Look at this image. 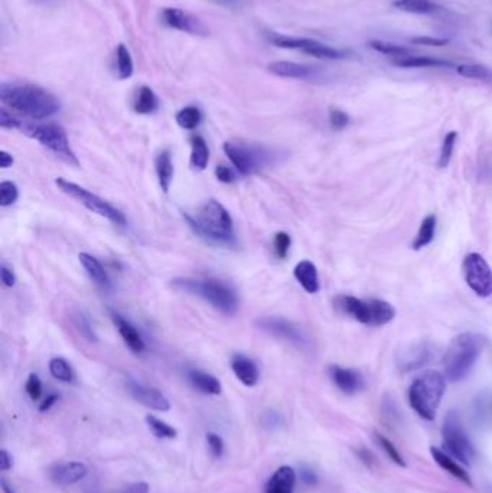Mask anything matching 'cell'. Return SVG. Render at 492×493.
Listing matches in <instances>:
<instances>
[{
	"label": "cell",
	"mask_w": 492,
	"mask_h": 493,
	"mask_svg": "<svg viewBox=\"0 0 492 493\" xmlns=\"http://www.w3.org/2000/svg\"><path fill=\"white\" fill-rule=\"evenodd\" d=\"M0 100L10 110L32 120H45L61 110V104L47 89L26 83H2Z\"/></svg>",
	"instance_id": "1"
},
{
	"label": "cell",
	"mask_w": 492,
	"mask_h": 493,
	"mask_svg": "<svg viewBox=\"0 0 492 493\" xmlns=\"http://www.w3.org/2000/svg\"><path fill=\"white\" fill-rule=\"evenodd\" d=\"M188 226L197 235L213 244L234 245L235 232L233 218L218 201H206L195 215L184 214Z\"/></svg>",
	"instance_id": "2"
},
{
	"label": "cell",
	"mask_w": 492,
	"mask_h": 493,
	"mask_svg": "<svg viewBox=\"0 0 492 493\" xmlns=\"http://www.w3.org/2000/svg\"><path fill=\"white\" fill-rule=\"evenodd\" d=\"M485 338L473 332L460 333L452 339L443 356L446 377L451 381L464 380L484 349Z\"/></svg>",
	"instance_id": "3"
},
{
	"label": "cell",
	"mask_w": 492,
	"mask_h": 493,
	"mask_svg": "<svg viewBox=\"0 0 492 493\" xmlns=\"http://www.w3.org/2000/svg\"><path fill=\"white\" fill-rule=\"evenodd\" d=\"M172 286L179 292H186L204 298L218 311L233 316L238 309V297L235 290L226 281L218 278H175Z\"/></svg>",
	"instance_id": "4"
},
{
	"label": "cell",
	"mask_w": 492,
	"mask_h": 493,
	"mask_svg": "<svg viewBox=\"0 0 492 493\" xmlns=\"http://www.w3.org/2000/svg\"><path fill=\"white\" fill-rule=\"evenodd\" d=\"M446 391L443 373L439 371H426L413 380L409 386V402L411 408L427 421H434L442 398Z\"/></svg>",
	"instance_id": "5"
},
{
	"label": "cell",
	"mask_w": 492,
	"mask_h": 493,
	"mask_svg": "<svg viewBox=\"0 0 492 493\" xmlns=\"http://www.w3.org/2000/svg\"><path fill=\"white\" fill-rule=\"evenodd\" d=\"M335 306L341 313L368 326H384L396 316V309L389 302L378 298L361 300L354 296L339 294L335 298Z\"/></svg>",
	"instance_id": "6"
},
{
	"label": "cell",
	"mask_w": 492,
	"mask_h": 493,
	"mask_svg": "<svg viewBox=\"0 0 492 493\" xmlns=\"http://www.w3.org/2000/svg\"><path fill=\"white\" fill-rule=\"evenodd\" d=\"M224 152L234 164V168L244 176L256 173L275 160V153L260 144L227 142Z\"/></svg>",
	"instance_id": "7"
},
{
	"label": "cell",
	"mask_w": 492,
	"mask_h": 493,
	"mask_svg": "<svg viewBox=\"0 0 492 493\" xmlns=\"http://www.w3.org/2000/svg\"><path fill=\"white\" fill-rule=\"evenodd\" d=\"M442 437L443 449L447 454L452 456L455 460L464 463V465H472L476 457V452L458 413L449 411L446 414L442 427Z\"/></svg>",
	"instance_id": "8"
},
{
	"label": "cell",
	"mask_w": 492,
	"mask_h": 493,
	"mask_svg": "<svg viewBox=\"0 0 492 493\" xmlns=\"http://www.w3.org/2000/svg\"><path fill=\"white\" fill-rule=\"evenodd\" d=\"M29 138L39 142L43 147H47L50 152L56 155L59 159L72 164V166H78L80 162L71 149L69 140L65 130L54 123L47 124H22L21 129Z\"/></svg>",
	"instance_id": "9"
},
{
	"label": "cell",
	"mask_w": 492,
	"mask_h": 493,
	"mask_svg": "<svg viewBox=\"0 0 492 493\" xmlns=\"http://www.w3.org/2000/svg\"><path fill=\"white\" fill-rule=\"evenodd\" d=\"M55 185L58 186L59 190L64 192L65 195H68L72 199L78 201L87 209H89L92 212H94V214H97L100 217L107 218L110 222L116 223V226L125 227L127 223V219L123 215V212H120L111 204H109L107 201H104L103 198L97 197L96 193L89 192L88 189H85V188H83V186H80L77 184H74V182H69L64 177H56L55 179Z\"/></svg>",
	"instance_id": "10"
},
{
	"label": "cell",
	"mask_w": 492,
	"mask_h": 493,
	"mask_svg": "<svg viewBox=\"0 0 492 493\" xmlns=\"http://www.w3.org/2000/svg\"><path fill=\"white\" fill-rule=\"evenodd\" d=\"M467 285L480 297L492 294V270L486 260L478 252H471L462 263Z\"/></svg>",
	"instance_id": "11"
},
{
	"label": "cell",
	"mask_w": 492,
	"mask_h": 493,
	"mask_svg": "<svg viewBox=\"0 0 492 493\" xmlns=\"http://www.w3.org/2000/svg\"><path fill=\"white\" fill-rule=\"evenodd\" d=\"M257 326L261 329V331L270 333L276 338H280L283 340H286L297 348L305 349L309 347V339L303 333L302 329L288 319L267 316V318L259 319Z\"/></svg>",
	"instance_id": "12"
},
{
	"label": "cell",
	"mask_w": 492,
	"mask_h": 493,
	"mask_svg": "<svg viewBox=\"0 0 492 493\" xmlns=\"http://www.w3.org/2000/svg\"><path fill=\"white\" fill-rule=\"evenodd\" d=\"M436 347L430 342H417L397 353V366L401 372L420 369L436 360Z\"/></svg>",
	"instance_id": "13"
},
{
	"label": "cell",
	"mask_w": 492,
	"mask_h": 493,
	"mask_svg": "<svg viewBox=\"0 0 492 493\" xmlns=\"http://www.w3.org/2000/svg\"><path fill=\"white\" fill-rule=\"evenodd\" d=\"M162 21L165 22L169 28L176 29V31H181L189 35L195 36H206L210 34L208 28L193 14L178 9V8H167L162 12Z\"/></svg>",
	"instance_id": "14"
},
{
	"label": "cell",
	"mask_w": 492,
	"mask_h": 493,
	"mask_svg": "<svg viewBox=\"0 0 492 493\" xmlns=\"http://www.w3.org/2000/svg\"><path fill=\"white\" fill-rule=\"evenodd\" d=\"M330 375L339 390L348 395H354L356 393L363 391L365 386L364 377L356 369L344 368L339 365H331Z\"/></svg>",
	"instance_id": "15"
},
{
	"label": "cell",
	"mask_w": 492,
	"mask_h": 493,
	"mask_svg": "<svg viewBox=\"0 0 492 493\" xmlns=\"http://www.w3.org/2000/svg\"><path fill=\"white\" fill-rule=\"evenodd\" d=\"M129 393L134 399L139 401L142 406L147 408L162 413L171 410L169 399L162 393L155 390V388H149L136 382H129Z\"/></svg>",
	"instance_id": "16"
},
{
	"label": "cell",
	"mask_w": 492,
	"mask_h": 493,
	"mask_svg": "<svg viewBox=\"0 0 492 493\" xmlns=\"http://www.w3.org/2000/svg\"><path fill=\"white\" fill-rule=\"evenodd\" d=\"M267 69L277 77L295 80H313L319 74V69L315 67L297 64L293 61H275L267 65Z\"/></svg>",
	"instance_id": "17"
},
{
	"label": "cell",
	"mask_w": 492,
	"mask_h": 493,
	"mask_svg": "<svg viewBox=\"0 0 492 493\" xmlns=\"http://www.w3.org/2000/svg\"><path fill=\"white\" fill-rule=\"evenodd\" d=\"M87 466L81 461H68L59 463L50 470L52 482L58 485H72L83 481L87 476Z\"/></svg>",
	"instance_id": "18"
},
{
	"label": "cell",
	"mask_w": 492,
	"mask_h": 493,
	"mask_svg": "<svg viewBox=\"0 0 492 493\" xmlns=\"http://www.w3.org/2000/svg\"><path fill=\"white\" fill-rule=\"evenodd\" d=\"M110 316H111L113 323L117 327L118 333H120V336L123 338L125 343L127 345V348L134 353H142L146 349V345H145L140 333L136 331V327H134L131 323H129L122 315H118L117 311L111 310Z\"/></svg>",
	"instance_id": "19"
},
{
	"label": "cell",
	"mask_w": 492,
	"mask_h": 493,
	"mask_svg": "<svg viewBox=\"0 0 492 493\" xmlns=\"http://www.w3.org/2000/svg\"><path fill=\"white\" fill-rule=\"evenodd\" d=\"M231 369L242 384L246 386H255L259 382V368L246 355H234L231 360Z\"/></svg>",
	"instance_id": "20"
},
{
	"label": "cell",
	"mask_w": 492,
	"mask_h": 493,
	"mask_svg": "<svg viewBox=\"0 0 492 493\" xmlns=\"http://www.w3.org/2000/svg\"><path fill=\"white\" fill-rule=\"evenodd\" d=\"M430 454L445 472H447L451 476L456 477V479L460 481L462 483L469 485V486L472 485V479H471L469 473L459 465L458 460H455L452 456L447 454L445 450H440V449H438V447L431 446L430 447Z\"/></svg>",
	"instance_id": "21"
},
{
	"label": "cell",
	"mask_w": 492,
	"mask_h": 493,
	"mask_svg": "<svg viewBox=\"0 0 492 493\" xmlns=\"http://www.w3.org/2000/svg\"><path fill=\"white\" fill-rule=\"evenodd\" d=\"M296 472L290 466L279 468L266 485V493H293Z\"/></svg>",
	"instance_id": "22"
},
{
	"label": "cell",
	"mask_w": 492,
	"mask_h": 493,
	"mask_svg": "<svg viewBox=\"0 0 492 493\" xmlns=\"http://www.w3.org/2000/svg\"><path fill=\"white\" fill-rule=\"evenodd\" d=\"M295 278L299 281V285L310 294L319 292V277L317 265L309 260H303L297 263L293 270Z\"/></svg>",
	"instance_id": "23"
},
{
	"label": "cell",
	"mask_w": 492,
	"mask_h": 493,
	"mask_svg": "<svg viewBox=\"0 0 492 493\" xmlns=\"http://www.w3.org/2000/svg\"><path fill=\"white\" fill-rule=\"evenodd\" d=\"M78 259L81 265L84 267V270L89 276V278H92L97 286H100L104 290H109L111 287V281L109 278L107 272L104 270V267L96 257L89 256L87 252H81Z\"/></svg>",
	"instance_id": "24"
},
{
	"label": "cell",
	"mask_w": 492,
	"mask_h": 493,
	"mask_svg": "<svg viewBox=\"0 0 492 493\" xmlns=\"http://www.w3.org/2000/svg\"><path fill=\"white\" fill-rule=\"evenodd\" d=\"M188 380L193 388L198 391L208 394V395H220L221 394V384L220 381L200 369H191L188 371Z\"/></svg>",
	"instance_id": "25"
},
{
	"label": "cell",
	"mask_w": 492,
	"mask_h": 493,
	"mask_svg": "<svg viewBox=\"0 0 492 493\" xmlns=\"http://www.w3.org/2000/svg\"><path fill=\"white\" fill-rule=\"evenodd\" d=\"M156 175L163 192H168L173 179V162L169 151H162L156 157Z\"/></svg>",
	"instance_id": "26"
},
{
	"label": "cell",
	"mask_w": 492,
	"mask_h": 493,
	"mask_svg": "<svg viewBox=\"0 0 492 493\" xmlns=\"http://www.w3.org/2000/svg\"><path fill=\"white\" fill-rule=\"evenodd\" d=\"M393 64L400 68H438V67H452L451 63L443 61V59L431 58V56H398L396 58Z\"/></svg>",
	"instance_id": "27"
},
{
	"label": "cell",
	"mask_w": 492,
	"mask_h": 493,
	"mask_svg": "<svg viewBox=\"0 0 492 493\" xmlns=\"http://www.w3.org/2000/svg\"><path fill=\"white\" fill-rule=\"evenodd\" d=\"M436 222H438V218L434 214L427 215L422 221V226H420L419 231H417V235H416L414 241L411 244L413 250H416V251L422 250V248L427 247L431 241H434L435 232H436Z\"/></svg>",
	"instance_id": "28"
},
{
	"label": "cell",
	"mask_w": 492,
	"mask_h": 493,
	"mask_svg": "<svg viewBox=\"0 0 492 493\" xmlns=\"http://www.w3.org/2000/svg\"><path fill=\"white\" fill-rule=\"evenodd\" d=\"M191 164L193 169L204 171L210 160V151H208L206 142L201 136H192L191 138Z\"/></svg>",
	"instance_id": "29"
},
{
	"label": "cell",
	"mask_w": 492,
	"mask_h": 493,
	"mask_svg": "<svg viewBox=\"0 0 492 493\" xmlns=\"http://www.w3.org/2000/svg\"><path fill=\"white\" fill-rule=\"evenodd\" d=\"M159 107V100L151 87L143 85L139 89L136 101H134V111L138 114H152Z\"/></svg>",
	"instance_id": "30"
},
{
	"label": "cell",
	"mask_w": 492,
	"mask_h": 493,
	"mask_svg": "<svg viewBox=\"0 0 492 493\" xmlns=\"http://www.w3.org/2000/svg\"><path fill=\"white\" fill-rule=\"evenodd\" d=\"M116 65H117V77L120 80H129L133 76L134 65L130 51L126 45L120 43L116 51Z\"/></svg>",
	"instance_id": "31"
},
{
	"label": "cell",
	"mask_w": 492,
	"mask_h": 493,
	"mask_svg": "<svg viewBox=\"0 0 492 493\" xmlns=\"http://www.w3.org/2000/svg\"><path fill=\"white\" fill-rule=\"evenodd\" d=\"M267 39H268V42L273 43L275 47H279L283 50H299V51H303L310 42V39H308V38L288 36L283 34H276V32L267 34Z\"/></svg>",
	"instance_id": "32"
},
{
	"label": "cell",
	"mask_w": 492,
	"mask_h": 493,
	"mask_svg": "<svg viewBox=\"0 0 492 493\" xmlns=\"http://www.w3.org/2000/svg\"><path fill=\"white\" fill-rule=\"evenodd\" d=\"M176 123L185 130H195L202 122V113L195 106H188L176 113Z\"/></svg>",
	"instance_id": "33"
},
{
	"label": "cell",
	"mask_w": 492,
	"mask_h": 493,
	"mask_svg": "<svg viewBox=\"0 0 492 493\" xmlns=\"http://www.w3.org/2000/svg\"><path fill=\"white\" fill-rule=\"evenodd\" d=\"M302 52H305L310 56L319 58V59H341L345 56V52L328 47V45H323L318 41H313V39H310L309 45Z\"/></svg>",
	"instance_id": "34"
},
{
	"label": "cell",
	"mask_w": 492,
	"mask_h": 493,
	"mask_svg": "<svg viewBox=\"0 0 492 493\" xmlns=\"http://www.w3.org/2000/svg\"><path fill=\"white\" fill-rule=\"evenodd\" d=\"M394 8L407 13H430L436 9L430 0H393Z\"/></svg>",
	"instance_id": "35"
},
{
	"label": "cell",
	"mask_w": 492,
	"mask_h": 493,
	"mask_svg": "<svg viewBox=\"0 0 492 493\" xmlns=\"http://www.w3.org/2000/svg\"><path fill=\"white\" fill-rule=\"evenodd\" d=\"M50 372L51 375L63 382H72L74 381V371L69 364L64 358H52L50 361Z\"/></svg>",
	"instance_id": "36"
},
{
	"label": "cell",
	"mask_w": 492,
	"mask_h": 493,
	"mask_svg": "<svg viewBox=\"0 0 492 493\" xmlns=\"http://www.w3.org/2000/svg\"><path fill=\"white\" fill-rule=\"evenodd\" d=\"M146 423L149 430H151L159 439H175L178 436V431L172 426L159 420V418H156L155 415H147Z\"/></svg>",
	"instance_id": "37"
},
{
	"label": "cell",
	"mask_w": 492,
	"mask_h": 493,
	"mask_svg": "<svg viewBox=\"0 0 492 493\" xmlns=\"http://www.w3.org/2000/svg\"><path fill=\"white\" fill-rule=\"evenodd\" d=\"M458 140V133L456 131H449L445 136L443 142H442V147H440V155H439V160L438 164L439 168H446L449 164L452 155H453V149Z\"/></svg>",
	"instance_id": "38"
},
{
	"label": "cell",
	"mask_w": 492,
	"mask_h": 493,
	"mask_svg": "<svg viewBox=\"0 0 492 493\" xmlns=\"http://www.w3.org/2000/svg\"><path fill=\"white\" fill-rule=\"evenodd\" d=\"M376 439H377L378 446L383 449V452L390 457V460H392L393 463H396V465L400 466V468H406V466H407L405 457L401 456V453L398 452L397 447H396L389 439L384 437L383 435H378V432L376 435Z\"/></svg>",
	"instance_id": "39"
},
{
	"label": "cell",
	"mask_w": 492,
	"mask_h": 493,
	"mask_svg": "<svg viewBox=\"0 0 492 493\" xmlns=\"http://www.w3.org/2000/svg\"><path fill=\"white\" fill-rule=\"evenodd\" d=\"M456 71L459 76L471 80H486L489 77V71L486 67L480 64H464L458 65Z\"/></svg>",
	"instance_id": "40"
},
{
	"label": "cell",
	"mask_w": 492,
	"mask_h": 493,
	"mask_svg": "<svg viewBox=\"0 0 492 493\" xmlns=\"http://www.w3.org/2000/svg\"><path fill=\"white\" fill-rule=\"evenodd\" d=\"M370 47L372 50H376L384 55H392V56H406L410 55L409 50L400 47V45L392 43V42H384V41H371Z\"/></svg>",
	"instance_id": "41"
},
{
	"label": "cell",
	"mask_w": 492,
	"mask_h": 493,
	"mask_svg": "<svg viewBox=\"0 0 492 493\" xmlns=\"http://www.w3.org/2000/svg\"><path fill=\"white\" fill-rule=\"evenodd\" d=\"M475 410L481 421L492 423V394L478 397V401L475 402Z\"/></svg>",
	"instance_id": "42"
},
{
	"label": "cell",
	"mask_w": 492,
	"mask_h": 493,
	"mask_svg": "<svg viewBox=\"0 0 492 493\" xmlns=\"http://www.w3.org/2000/svg\"><path fill=\"white\" fill-rule=\"evenodd\" d=\"M19 197V190L17 184L5 181L0 184V206H9L17 202Z\"/></svg>",
	"instance_id": "43"
},
{
	"label": "cell",
	"mask_w": 492,
	"mask_h": 493,
	"mask_svg": "<svg viewBox=\"0 0 492 493\" xmlns=\"http://www.w3.org/2000/svg\"><path fill=\"white\" fill-rule=\"evenodd\" d=\"M292 245V238L288 232H277L275 235L273 240V247H275V252L279 259H286L289 250Z\"/></svg>",
	"instance_id": "44"
},
{
	"label": "cell",
	"mask_w": 492,
	"mask_h": 493,
	"mask_svg": "<svg viewBox=\"0 0 492 493\" xmlns=\"http://www.w3.org/2000/svg\"><path fill=\"white\" fill-rule=\"evenodd\" d=\"M25 390H26L28 395L31 397V399L36 401V399L41 398V395H42V382H41V380H39V377L36 375V373H31V375L28 377Z\"/></svg>",
	"instance_id": "45"
},
{
	"label": "cell",
	"mask_w": 492,
	"mask_h": 493,
	"mask_svg": "<svg viewBox=\"0 0 492 493\" xmlns=\"http://www.w3.org/2000/svg\"><path fill=\"white\" fill-rule=\"evenodd\" d=\"M330 122L332 129L342 130L350 124V116L339 109H331L330 110Z\"/></svg>",
	"instance_id": "46"
},
{
	"label": "cell",
	"mask_w": 492,
	"mask_h": 493,
	"mask_svg": "<svg viewBox=\"0 0 492 493\" xmlns=\"http://www.w3.org/2000/svg\"><path fill=\"white\" fill-rule=\"evenodd\" d=\"M22 122L18 120L17 117H13L5 107L0 109V127L2 129H22Z\"/></svg>",
	"instance_id": "47"
},
{
	"label": "cell",
	"mask_w": 492,
	"mask_h": 493,
	"mask_svg": "<svg viewBox=\"0 0 492 493\" xmlns=\"http://www.w3.org/2000/svg\"><path fill=\"white\" fill-rule=\"evenodd\" d=\"M206 443H208V447H210V452L213 453V456L215 459H220L224 453V441L222 439L215 435V432H208L206 435Z\"/></svg>",
	"instance_id": "48"
},
{
	"label": "cell",
	"mask_w": 492,
	"mask_h": 493,
	"mask_svg": "<svg viewBox=\"0 0 492 493\" xmlns=\"http://www.w3.org/2000/svg\"><path fill=\"white\" fill-rule=\"evenodd\" d=\"M414 45H425V47H445V45L449 43L447 39L442 38H430V36H417L410 39Z\"/></svg>",
	"instance_id": "49"
},
{
	"label": "cell",
	"mask_w": 492,
	"mask_h": 493,
	"mask_svg": "<svg viewBox=\"0 0 492 493\" xmlns=\"http://www.w3.org/2000/svg\"><path fill=\"white\" fill-rule=\"evenodd\" d=\"M77 325H78V329H80L81 335H83L85 339H88L89 342H96V340H97V338H96V335H94V331H93V327H92V323H89V320H88L85 316H83V315L78 316Z\"/></svg>",
	"instance_id": "50"
},
{
	"label": "cell",
	"mask_w": 492,
	"mask_h": 493,
	"mask_svg": "<svg viewBox=\"0 0 492 493\" xmlns=\"http://www.w3.org/2000/svg\"><path fill=\"white\" fill-rule=\"evenodd\" d=\"M215 176L222 184H233L235 181L234 172L228 166H226V164H220V166L215 168Z\"/></svg>",
	"instance_id": "51"
},
{
	"label": "cell",
	"mask_w": 492,
	"mask_h": 493,
	"mask_svg": "<svg viewBox=\"0 0 492 493\" xmlns=\"http://www.w3.org/2000/svg\"><path fill=\"white\" fill-rule=\"evenodd\" d=\"M0 276H2V281L6 287H13L14 283H17V277H14L13 272L9 270L6 265H2V270H0Z\"/></svg>",
	"instance_id": "52"
},
{
	"label": "cell",
	"mask_w": 492,
	"mask_h": 493,
	"mask_svg": "<svg viewBox=\"0 0 492 493\" xmlns=\"http://www.w3.org/2000/svg\"><path fill=\"white\" fill-rule=\"evenodd\" d=\"M12 465H13L12 456L5 449L0 450V470L8 472L12 468Z\"/></svg>",
	"instance_id": "53"
},
{
	"label": "cell",
	"mask_w": 492,
	"mask_h": 493,
	"mask_svg": "<svg viewBox=\"0 0 492 493\" xmlns=\"http://www.w3.org/2000/svg\"><path fill=\"white\" fill-rule=\"evenodd\" d=\"M59 399V395H56V394H50L47 398H45L42 402H41V406H39V411L41 413H45V411H48L54 404H55V402Z\"/></svg>",
	"instance_id": "54"
},
{
	"label": "cell",
	"mask_w": 492,
	"mask_h": 493,
	"mask_svg": "<svg viewBox=\"0 0 492 493\" xmlns=\"http://www.w3.org/2000/svg\"><path fill=\"white\" fill-rule=\"evenodd\" d=\"M301 479H302V482L306 483V485H315V483L318 482L317 474L313 473L312 470H309V469H303V470L301 472Z\"/></svg>",
	"instance_id": "55"
},
{
	"label": "cell",
	"mask_w": 492,
	"mask_h": 493,
	"mask_svg": "<svg viewBox=\"0 0 492 493\" xmlns=\"http://www.w3.org/2000/svg\"><path fill=\"white\" fill-rule=\"evenodd\" d=\"M126 493H149V485L146 482L133 483L126 489Z\"/></svg>",
	"instance_id": "56"
},
{
	"label": "cell",
	"mask_w": 492,
	"mask_h": 493,
	"mask_svg": "<svg viewBox=\"0 0 492 493\" xmlns=\"http://www.w3.org/2000/svg\"><path fill=\"white\" fill-rule=\"evenodd\" d=\"M13 164V156L10 153H8L6 151L0 152V168L2 169H8Z\"/></svg>",
	"instance_id": "57"
},
{
	"label": "cell",
	"mask_w": 492,
	"mask_h": 493,
	"mask_svg": "<svg viewBox=\"0 0 492 493\" xmlns=\"http://www.w3.org/2000/svg\"><path fill=\"white\" fill-rule=\"evenodd\" d=\"M0 486H2V490L3 493H17V490H14V487L12 486V483H9L5 477H2L0 479Z\"/></svg>",
	"instance_id": "58"
},
{
	"label": "cell",
	"mask_w": 492,
	"mask_h": 493,
	"mask_svg": "<svg viewBox=\"0 0 492 493\" xmlns=\"http://www.w3.org/2000/svg\"><path fill=\"white\" fill-rule=\"evenodd\" d=\"M35 2H41V3H47L50 0H35Z\"/></svg>",
	"instance_id": "59"
},
{
	"label": "cell",
	"mask_w": 492,
	"mask_h": 493,
	"mask_svg": "<svg viewBox=\"0 0 492 493\" xmlns=\"http://www.w3.org/2000/svg\"><path fill=\"white\" fill-rule=\"evenodd\" d=\"M220 2H228L230 3V2H235V0H220Z\"/></svg>",
	"instance_id": "60"
}]
</instances>
